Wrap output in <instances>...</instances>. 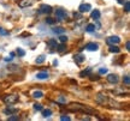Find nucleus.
I'll return each instance as SVG.
<instances>
[{
    "label": "nucleus",
    "mask_w": 130,
    "mask_h": 121,
    "mask_svg": "<svg viewBox=\"0 0 130 121\" xmlns=\"http://www.w3.org/2000/svg\"><path fill=\"white\" fill-rule=\"evenodd\" d=\"M70 110L72 112H82V113H87V114H94V109L87 107V106H82V104H71L69 107Z\"/></svg>",
    "instance_id": "obj_1"
},
{
    "label": "nucleus",
    "mask_w": 130,
    "mask_h": 121,
    "mask_svg": "<svg viewBox=\"0 0 130 121\" xmlns=\"http://www.w3.org/2000/svg\"><path fill=\"white\" fill-rule=\"evenodd\" d=\"M18 95H5L3 97V101H4L6 104H14V103L18 101Z\"/></svg>",
    "instance_id": "obj_2"
},
{
    "label": "nucleus",
    "mask_w": 130,
    "mask_h": 121,
    "mask_svg": "<svg viewBox=\"0 0 130 121\" xmlns=\"http://www.w3.org/2000/svg\"><path fill=\"white\" fill-rule=\"evenodd\" d=\"M56 17H57V19H59V20H63V19L66 18V12H65L64 10L58 9V10L56 11Z\"/></svg>",
    "instance_id": "obj_3"
},
{
    "label": "nucleus",
    "mask_w": 130,
    "mask_h": 121,
    "mask_svg": "<svg viewBox=\"0 0 130 121\" xmlns=\"http://www.w3.org/2000/svg\"><path fill=\"white\" fill-rule=\"evenodd\" d=\"M40 12L41 13H51L52 12V7L50 6V5H46V4H43L40 6Z\"/></svg>",
    "instance_id": "obj_4"
},
{
    "label": "nucleus",
    "mask_w": 130,
    "mask_h": 121,
    "mask_svg": "<svg viewBox=\"0 0 130 121\" xmlns=\"http://www.w3.org/2000/svg\"><path fill=\"white\" fill-rule=\"evenodd\" d=\"M78 10H79V12H81V13H84V12H89V11L92 10V6H90L89 4H82V5H79Z\"/></svg>",
    "instance_id": "obj_5"
},
{
    "label": "nucleus",
    "mask_w": 130,
    "mask_h": 121,
    "mask_svg": "<svg viewBox=\"0 0 130 121\" xmlns=\"http://www.w3.org/2000/svg\"><path fill=\"white\" fill-rule=\"evenodd\" d=\"M86 48L90 52H95L99 49V46H98L96 43H87V44H86Z\"/></svg>",
    "instance_id": "obj_6"
},
{
    "label": "nucleus",
    "mask_w": 130,
    "mask_h": 121,
    "mask_svg": "<svg viewBox=\"0 0 130 121\" xmlns=\"http://www.w3.org/2000/svg\"><path fill=\"white\" fill-rule=\"evenodd\" d=\"M107 42L111 43V44H117V43L121 42V38L118 37V36H111V37L107 38Z\"/></svg>",
    "instance_id": "obj_7"
},
{
    "label": "nucleus",
    "mask_w": 130,
    "mask_h": 121,
    "mask_svg": "<svg viewBox=\"0 0 130 121\" xmlns=\"http://www.w3.org/2000/svg\"><path fill=\"white\" fill-rule=\"evenodd\" d=\"M107 82H110L112 84H116L118 82V77L116 75H108L107 76Z\"/></svg>",
    "instance_id": "obj_8"
},
{
    "label": "nucleus",
    "mask_w": 130,
    "mask_h": 121,
    "mask_svg": "<svg viewBox=\"0 0 130 121\" xmlns=\"http://www.w3.org/2000/svg\"><path fill=\"white\" fill-rule=\"evenodd\" d=\"M16 112H17V109H16V108L9 107V108H6V109H4V113L6 114V115H12V114H14Z\"/></svg>",
    "instance_id": "obj_9"
},
{
    "label": "nucleus",
    "mask_w": 130,
    "mask_h": 121,
    "mask_svg": "<svg viewBox=\"0 0 130 121\" xmlns=\"http://www.w3.org/2000/svg\"><path fill=\"white\" fill-rule=\"evenodd\" d=\"M32 4V0H23L19 3V6L21 7H27V6H30Z\"/></svg>",
    "instance_id": "obj_10"
},
{
    "label": "nucleus",
    "mask_w": 130,
    "mask_h": 121,
    "mask_svg": "<svg viewBox=\"0 0 130 121\" xmlns=\"http://www.w3.org/2000/svg\"><path fill=\"white\" fill-rule=\"evenodd\" d=\"M36 78L37 79H47L48 78V73L47 72H40L36 75Z\"/></svg>",
    "instance_id": "obj_11"
},
{
    "label": "nucleus",
    "mask_w": 130,
    "mask_h": 121,
    "mask_svg": "<svg viewBox=\"0 0 130 121\" xmlns=\"http://www.w3.org/2000/svg\"><path fill=\"white\" fill-rule=\"evenodd\" d=\"M47 46L51 47V48H56V46H57V40H54V38L48 40V41H47Z\"/></svg>",
    "instance_id": "obj_12"
},
{
    "label": "nucleus",
    "mask_w": 130,
    "mask_h": 121,
    "mask_svg": "<svg viewBox=\"0 0 130 121\" xmlns=\"http://www.w3.org/2000/svg\"><path fill=\"white\" fill-rule=\"evenodd\" d=\"M92 18H94V19L100 18V11L99 10H94L93 12H92Z\"/></svg>",
    "instance_id": "obj_13"
},
{
    "label": "nucleus",
    "mask_w": 130,
    "mask_h": 121,
    "mask_svg": "<svg viewBox=\"0 0 130 121\" xmlns=\"http://www.w3.org/2000/svg\"><path fill=\"white\" fill-rule=\"evenodd\" d=\"M42 115H43L45 117L51 116V115H52V110H51V109H43V110H42Z\"/></svg>",
    "instance_id": "obj_14"
},
{
    "label": "nucleus",
    "mask_w": 130,
    "mask_h": 121,
    "mask_svg": "<svg viewBox=\"0 0 130 121\" xmlns=\"http://www.w3.org/2000/svg\"><path fill=\"white\" fill-rule=\"evenodd\" d=\"M119 47H117V46H115V44H112L111 47H110V52L111 53H119Z\"/></svg>",
    "instance_id": "obj_15"
},
{
    "label": "nucleus",
    "mask_w": 130,
    "mask_h": 121,
    "mask_svg": "<svg viewBox=\"0 0 130 121\" xmlns=\"http://www.w3.org/2000/svg\"><path fill=\"white\" fill-rule=\"evenodd\" d=\"M32 97L34 98H41V97H43V92H42V91H35V92L32 93Z\"/></svg>",
    "instance_id": "obj_16"
},
{
    "label": "nucleus",
    "mask_w": 130,
    "mask_h": 121,
    "mask_svg": "<svg viewBox=\"0 0 130 121\" xmlns=\"http://www.w3.org/2000/svg\"><path fill=\"white\" fill-rule=\"evenodd\" d=\"M56 48H57V51L60 52V53H61V52H64L65 49H66V48H65V44L63 43V42H61V44H57Z\"/></svg>",
    "instance_id": "obj_17"
},
{
    "label": "nucleus",
    "mask_w": 130,
    "mask_h": 121,
    "mask_svg": "<svg viewBox=\"0 0 130 121\" xmlns=\"http://www.w3.org/2000/svg\"><path fill=\"white\" fill-rule=\"evenodd\" d=\"M90 71H92V68L90 67H88L87 70H84V71H82L81 73H79V77H84V76H88L89 73H90Z\"/></svg>",
    "instance_id": "obj_18"
},
{
    "label": "nucleus",
    "mask_w": 130,
    "mask_h": 121,
    "mask_svg": "<svg viewBox=\"0 0 130 121\" xmlns=\"http://www.w3.org/2000/svg\"><path fill=\"white\" fill-rule=\"evenodd\" d=\"M86 30H87L88 33H92V31L95 30V25H94V24H88V25H87V28H86Z\"/></svg>",
    "instance_id": "obj_19"
},
{
    "label": "nucleus",
    "mask_w": 130,
    "mask_h": 121,
    "mask_svg": "<svg viewBox=\"0 0 130 121\" xmlns=\"http://www.w3.org/2000/svg\"><path fill=\"white\" fill-rule=\"evenodd\" d=\"M65 31V29L64 28H60V27H59V28H54L53 29V33L54 34H63Z\"/></svg>",
    "instance_id": "obj_20"
},
{
    "label": "nucleus",
    "mask_w": 130,
    "mask_h": 121,
    "mask_svg": "<svg viewBox=\"0 0 130 121\" xmlns=\"http://www.w3.org/2000/svg\"><path fill=\"white\" fill-rule=\"evenodd\" d=\"M43 61H45V55H40V56H37L36 58L35 62H36V64H42Z\"/></svg>",
    "instance_id": "obj_21"
},
{
    "label": "nucleus",
    "mask_w": 130,
    "mask_h": 121,
    "mask_svg": "<svg viewBox=\"0 0 130 121\" xmlns=\"http://www.w3.org/2000/svg\"><path fill=\"white\" fill-rule=\"evenodd\" d=\"M75 60L81 64V62H83V61H84V56L83 55H76V56H75Z\"/></svg>",
    "instance_id": "obj_22"
},
{
    "label": "nucleus",
    "mask_w": 130,
    "mask_h": 121,
    "mask_svg": "<svg viewBox=\"0 0 130 121\" xmlns=\"http://www.w3.org/2000/svg\"><path fill=\"white\" fill-rule=\"evenodd\" d=\"M124 11H125V12H129L130 11V1L129 0H126L125 4H124Z\"/></svg>",
    "instance_id": "obj_23"
},
{
    "label": "nucleus",
    "mask_w": 130,
    "mask_h": 121,
    "mask_svg": "<svg viewBox=\"0 0 130 121\" xmlns=\"http://www.w3.org/2000/svg\"><path fill=\"white\" fill-rule=\"evenodd\" d=\"M17 55L18 56H24L25 55V52H24L22 48H17Z\"/></svg>",
    "instance_id": "obj_24"
},
{
    "label": "nucleus",
    "mask_w": 130,
    "mask_h": 121,
    "mask_svg": "<svg viewBox=\"0 0 130 121\" xmlns=\"http://www.w3.org/2000/svg\"><path fill=\"white\" fill-rule=\"evenodd\" d=\"M34 109H35V110H42V104L35 103V104H34Z\"/></svg>",
    "instance_id": "obj_25"
},
{
    "label": "nucleus",
    "mask_w": 130,
    "mask_h": 121,
    "mask_svg": "<svg viewBox=\"0 0 130 121\" xmlns=\"http://www.w3.org/2000/svg\"><path fill=\"white\" fill-rule=\"evenodd\" d=\"M46 23L47 24H54V23H56V19H53V18H51V17H48V18L46 19Z\"/></svg>",
    "instance_id": "obj_26"
},
{
    "label": "nucleus",
    "mask_w": 130,
    "mask_h": 121,
    "mask_svg": "<svg viewBox=\"0 0 130 121\" xmlns=\"http://www.w3.org/2000/svg\"><path fill=\"white\" fill-rule=\"evenodd\" d=\"M59 41L63 42V43H65V42L68 41V37H66L65 35H60V36H59Z\"/></svg>",
    "instance_id": "obj_27"
},
{
    "label": "nucleus",
    "mask_w": 130,
    "mask_h": 121,
    "mask_svg": "<svg viewBox=\"0 0 130 121\" xmlns=\"http://www.w3.org/2000/svg\"><path fill=\"white\" fill-rule=\"evenodd\" d=\"M123 82L125 83V85H129L130 84V79H129V76H125L124 78H123Z\"/></svg>",
    "instance_id": "obj_28"
},
{
    "label": "nucleus",
    "mask_w": 130,
    "mask_h": 121,
    "mask_svg": "<svg viewBox=\"0 0 130 121\" xmlns=\"http://www.w3.org/2000/svg\"><path fill=\"white\" fill-rule=\"evenodd\" d=\"M19 117L17 116V115H12V116H10L9 117V121H16V120H18Z\"/></svg>",
    "instance_id": "obj_29"
},
{
    "label": "nucleus",
    "mask_w": 130,
    "mask_h": 121,
    "mask_svg": "<svg viewBox=\"0 0 130 121\" xmlns=\"http://www.w3.org/2000/svg\"><path fill=\"white\" fill-rule=\"evenodd\" d=\"M99 73H101V75L107 73V68H100V70H99Z\"/></svg>",
    "instance_id": "obj_30"
},
{
    "label": "nucleus",
    "mask_w": 130,
    "mask_h": 121,
    "mask_svg": "<svg viewBox=\"0 0 130 121\" xmlns=\"http://www.w3.org/2000/svg\"><path fill=\"white\" fill-rule=\"evenodd\" d=\"M7 34H9V31H6V30L0 28V35H7Z\"/></svg>",
    "instance_id": "obj_31"
},
{
    "label": "nucleus",
    "mask_w": 130,
    "mask_h": 121,
    "mask_svg": "<svg viewBox=\"0 0 130 121\" xmlns=\"http://www.w3.org/2000/svg\"><path fill=\"white\" fill-rule=\"evenodd\" d=\"M60 119H61L63 121H65V120H66V121H69V120H70V117H69V116H64V115H63V116H61Z\"/></svg>",
    "instance_id": "obj_32"
},
{
    "label": "nucleus",
    "mask_w": 130,
    "mask_h": 121,
    "mask_svg": "<svg viewBox=\"0 0 130 121\" xmlns=\"http://www.w3.org/2000/svg\"><path fill=\"white\" fill-rule=\"evenodd\" d=\"M125 47H126V49H128V51H130V42H129V41L126 42V44H125Z\"/></svg>",
    "instance_id": "obj_33"
},
{
    "label": "nucleus",
    "mask_w": 130,
    "mask_h": 121,
    "mask_svg": "<svg viewBox=\"0 0 130 121\" xmlns=\"http://www.w3.org/2000/svg\"><path fill=\"white\" fill-rule=\"evenodd\" d=\"M90 79H92V80H98V79H99V77H92Z\"/></svg>",
    "instance_id": "obj_34"
},
{
    "label": "nucleus",
    "mask_w": 130,
    "mask_h": 121,
    "mask_svg": "<svg viewBox=\"0 0 130 121\" xmlns=\"http://www.w3.org/2000/svg\"><path fill=\"white\" fill-rule=\"evenodd\" d=\"M12 60V58H6V59H5V61H11Z\"/></svg>",
    "instance_id": "obj_35"
},
{
    "label": "nucleus",
    "mask_w": 130,
    "mask_h": 121,
    "mask_svg": "<svg viewBox=\"0 0 130 121\" xmlns=\"http://www.w3.org/2000/svg\"><path fill=\"white\" fill-rule=\"evenodd\" d=\"M118 3L119 4H124V0H118Z\"/></svg>",
    "instance_id": "obj_36"
}]
</instances>
